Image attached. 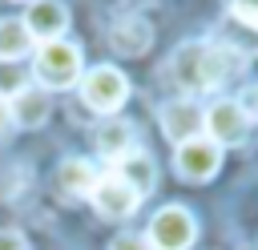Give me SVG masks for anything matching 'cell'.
Listing matches in <instances>:
<instances>
[{
	"mask_svg": "<svg viewBox=\"0 0 258 250\" xmlns=\"http://www.w3.org/2000/svg\"><path fill=\"white\" fill-rule=\"evenodd\" d=\"M242 69V52L218 40H189L169 56V77L181 93H210Z\"/></svg>",
	"mask_w": 258,
	"mask_h": 250,
	"instance_id": "obj_1",
	"label": "cell"
},
{
	"mask_svg": "<svg viewBox=\"0 0 258 250\" xmlns=\"http://www.w3.org/2000/svg\"><path fill=\"white\" fill-rule=\"evenodd\" d=\"M32 73L40 81V89H69L81 81V48L73 40H44L36 44V60H32Z\"/></svg>",
	"mask_w": 258,
	"mask_h": 250,
	"instance_id": "obj_2",
	"label": "cell"
},
{
	"mask_svg": "<svg viewBox=\"0 0 258 250\" xmlns=\"http://www.w3.org/2000/svg\"><path fill=\"white\" fill-rule=\"evenodd\" d=\"M250 125H254V117L246 113V105L242 101H234V97H218L206 113H202V129H206V137L222 149V145H242L246 137H250Z\"/></svg>",
	"mask_w": 258,
	"mask_h": 250,
	"instance_id": "obj_3",
	"label": "cell"
},
{
	"mask_svg": "<svg viewBox=\"0 0 258 250\" xmlns=\"http://www.w3.org/2000/svg\"><path fill=\"white\" fill-rule=\"evenodd\" d=\"M81 101H85L93 113H109V117H113V113L129 101V81H125V73L113 69V65L89 69V73L81 77Z\"/></svg>",
	"mask_w": 258,
	"mask_h": 250,
	"instance_id": "obj_4",
	"label": "cell"
},
{
	"mask_svg": "<svg viewBox=\"0 0 258 250\" xmlns=\"http://www.w3.org/2000/svg\"><path fill=\"white\" fill-rule=\"evenodd\" d=\"M198 238V222L185 206H165L149 222V246L153 250H189Z\"/></svg>",
	"mask_w": 258,
	"mask_h": 250,
	"instance_id": "obj_5",
	"label": "cell"
},
{
	"mask_svg": "<svg viewBox=\"0 0 258 250\" xmlns=\"http://www.w3.org/2000/svg\"><path fill=\"white\" fill-rule=\"evenodd\" d=\"M202 113H206V109H202L194 97H173V101L161 105L157 121H161V133H165L173 145H185V141L202 137Z\"/></svg>",
	"mask_w": 258,
	"mask_h": 250,
	"instance_id": "obj_6",
	"label": "cell"
},
{
	"mask_svg": "<svg viewBox=\"0 0 258 250\" xmlns=\"http://www.w3.org/2000/svg\"><path fill=\"white\" fill-rule=\"evenodd\" d=\"M222 165V149L210 141V137H194L185 145H177V157H173V169L185 177V181H210Z\"/></svg>",
	"mask_w": 258,
	"mask_h": 250,
	"instance_id": "obj_7",
	"label": "cell"
},
{
	"mask_svg": "<svg viewBox=\"0 0 258 250\" xmlns=\"http://www.w3.org/2000/svg\"><path fill=\"white\" fill-rule=\"evenodd\" d=\"M89 198H93L97 214H101V218H113V222H117V218H129V214L141 206V198H137V194H133V190L113 173V169L97 177V185H93V194H89Z\"/></svg>",
	"mask_w": 258,
	"mask_h": 250,
	"instance_id": "obj_8",
	"label": "cell"
},
{
	"mask_svg": "<svg viewBox=\"0 0 258 250\" xmlns=\"http://www.w3.org/2000/svg\"><path fill=\"white\" fill-rule=\"evenodd\" d=\"M24 28L32 40H60L64 28H69V8L60 0H32L28 4V16H24Z\"/></svg>",
	"mask_w": 258,
	"mask_h": 250,
	"instance_id": "obj_9",
	"label": "cell"
},
{
	"mask_svg": "<svg viewBox=\"0 0 258 250\" xmlns=\"http://www.w3.org/2000/svg\"><path fill=\"white\" fill-rule=\"evenodd\" d=\"M8 113H12V129H40L52 113V93L40 89V85H24L12 101H8Z\"/></svg>",
	"mask_w": 258,
	"mask_h": 250,
	"instance_id": "obj_10",
	"label": "cell"
},
{
	"mask_svg": "<svg viewBox=\"0 0 258 250\" xmlns=\"http://www.w3.org/2000/svg\"><path fill=\"white\" fill-rule=\"evenodd\" d=\"M109 44H113V52H121V56H141V52H149V44H153V28H149V20L145 16H117L113 20V28H109Z\"/></svg>",
	"mask_w": 258,
	"mask_h": 250,
	"instance_id": "obj_11",
	"label": "cell"
},
{
	"mask_svg": "<svg viewBox=\"0 0 258 250\" xmlns=\"http://www.w3.org/2000/svg\"><path fill=\"white\" fill-rule=\"evenodd\" d=\"M93 145H97V153H101L105 161H113V165H117L125 153H133V149H137V133H133V125H129L125 117H109V121H101V125H97Z\"/></svg>",
	"mask_w": 258,
	"mask_h": 250,
	"instance_id": "obj_12",
	"label": "cell"
},
{
	"mask_svg": "<svg viewBox=\"0 0 258 250\" xmlns=\"http://www.w3.org/2000/svg\"><path fill=\"white\" fill-rule=\"evenodd\" d=\"M113 173L137 194V198H145V194H153V185H157V165H153V157L145 153V149H133V153H125L117 165H113Z\"/></svg>",
	"mask_w": 258,
	"mask_h": 250,
	"instance_id": "obj_13",
	"label": "cell"
},
{
	"mask_svg": "<svg viewBox=\"0 0 258 250\" xmlns=\"http://www.w3.org/2000/svg\"><path fill=\"white\" fill-rule=\"evenodd\" d=\"M56 185H60L69 198H89L93 185H97V169H93L85 157H64L60 169H56Z\"/></svg>",
	"mask_w": 258,
	"mask_h": 250,
	"instance_id": "obj_14",
	"label": "cell"
},
{
	"mask_svg": "<svg viewBox=\"0 0 258 250\" xmlns=\"http://www.w3.org/2000/svg\"><path fill=\"white\" fill-rule=\"evenodd\" d=\"M28 48H32V36H28L24 20L4 16V20H0V60H4V65H16Z\"/></svg>",
	"mask_w": 258,
	"mask_h": 250,
	"instance_id": "obj_15",
	"label": "cell"
},
{
	"mask_svg": "<svg viewBox=\"0 0 258 250\" xmlns=\"http://www.w3.org/2000/svg\"><path fill=\"white\" fill-rule=\"evenodd\" d=\"M20 89H24V73H20V65H4V60H0V101H12Z\"/></svg>",
	"mask_w": 258,
	"mask_h": 250,
	"instance_id": "obj_16",
	"label": "cell"
},
{
	"mask_svg": "<svg viewBox=\"0 0 258 250\" xmlns=\"http://www.w3.org/2000/svg\"><path fill=\"white\" fill-rule=\"evenodd\" d=\"M230 12H234V20L258 28V0H230Z\"/></svg>",
	"mask_w": 258,
	"mask_h": 250,
	"instance_id": "obj_17",
	"label": "cell"
},
{
	"mask_svg": "<svg viewBox=\"0 0 258 250\" xmlns=\"http://www.w3.org/2000/svg\"><path fill=\"white\" fill-rule=\"evenodd\" d=\"M109 250H153V246H149L145 234H117V238L109 242Z\"/></svg>",
	"mask_w": 258,
	"mask_h": 250,
	"instance_id": "obj_18",
	"label": "cell"
},
{
	"mask_svg": "<svg viewBox=\"0 0 258 250\" xmlns=\"http://www.w3.org/2000/svg\"><path fill=\"white\" fill-rule=\"evenodd\" d=\"M0 250H28L20 230H0Z\"/></svg>",
	"mask_w": 258,
	"mask_h": 250,
	"instance_id": "obj_19",
	"label": "cell"
},
{
	"mask_svg": "<svg viewBox=\"0 0 258 250\" xmlns=\"http://www.w3.org/2000/svg\"><path fill=\"white\" fill-rule=\"evenodd\" d=\"M12 133V113H8V101H0V141Z\"/></svg>",
	"mask_w": 258,
	"mask_h": 250,
	"instance_id": "obj_20",
	"label": "cell"
},
{
	"mask_svg": "<svg viewBox=\"0 0 258 250\" xmlns=\"http://www.w3.org/2000/svg\"><path fill=\"white\" fill-rule=\"evenodd\" d=\"M28 4H32V0H28Z\"/></svg>",
	"mask_w": 258,
	"mask_h": 250,
	"instance_id": "obj_21",
	"label": "cell"
}]
</instances>
